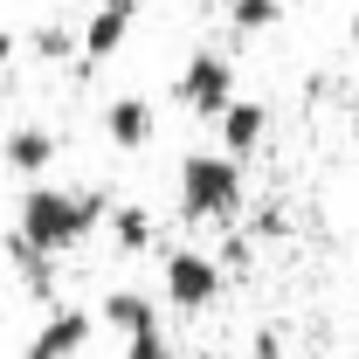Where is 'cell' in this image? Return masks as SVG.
Instances as JSON below:
<instances>
[{"instance_id": "7", "label": "cell", "mask_w": 359, "mask_h": 359, "mask_svg": "<svg viewBox=\"0 0 359 359\" xmlns=\"http://www.w3.org/2000/svg\"><path fill=\"white\" fill-rule=\"evenodd\" d=\"M104 138H111L118 152H145V145L159 138L152 97H111V104H104Z\"/></svg>"}, {"instance_id": "4", "label": "cell", "mask_w": 359, "mask_h": 359, "mask_svg": "<svg viewBox=\"0 0 359 359\" xmlns=\"http://www.w3.org/2000/svg\"><path fill=\"white\" fill-rule=\"evenodd\" d=\"M159 283H166V304L187 311V318L222 304V263L208 249H166L159 256Z\"/></svg>"}, {"instance_id": "17", "label": "cell", "mask_w": 359, "mask_h": 359, "mask_svg": "<svg viewBox=\"0 0 359 359\" xmlns=\"http://www.w3.org/2000/svg\"><path fill=\"white\" fill-rule=\"evenodd\" d=\"M353 138H359V97H353Z\"/></svg>"}, {"instance_id": "15", "label": "cell", "mask_w": 359, "mask_h": 359, "mask_svg": "<svg viewBox=\"0 0 359 359\" xmlns=\"http://www.w3.org/2000/svg\"><path fill=\"white\" fill-rule=\"evenodd\" d=\"M256 359H283V346H276V332H263V339H256Z\"/></svg>"}, {"instance_id": "3", "label": "cell", "mask_w": 359, "mask_h": 359, "mask_svg": "<svg viewBox=\"0 0 359 359\" xmlns=\"http://www.w3.org/2000/svg\"><path fill=\"white\" fill-rule=\"evenodd\" d=\"M173 97H180V111H194V118H222L228 104L242 97L235 90V62H228L222 48H194L187 62H180V76H173Z\"/></svg>"}, {"instance_id": "1", "label": "cell", "mask_w": 359, "mask_h": 359, "mask_svg": "<svg viewBox=\"0 0 359 359\" xmlns=\"http://www.w3.org/2000/svg\"><path fill=\"white\" fill-rule=\"evenodd\" d=\"M104 222H111V194H97V187H42V180H35V187L21 194V208H14V235L35 242L42 256L83 249Z\"/></svg>"}, {"instance_id": "8", "label": "cell", "mask_w": 359, "mask_h": 359, "mask_svg": "<svg viewBox=\"0 0 359 359\" xmlns=\"http://www.w3.org/2000/svg\"><path fill=\"white\" fill-rule=\"evenodd\" d=\"M215 132H222V152H235V159L263 152V138H269V104H256V97H235L222 118H215Z\"/></svg>"}, {"instance_id": "10", "label": "cell", "mask_w": 359, "mask_h": 359, "mask_svg": "<svg viewBox=\"0 0 359 359\" xmlns=\"http://www.w3.org/2000/svg\"><path fill=\"white\" fill-rule=\"evenodd\" d=\"M97 318H104V325H111L118 339H138V332H152V325H166V318H159V304H152L145 290H111V297L97 304Z\"/></svg>"}, {"instance_id": "13", "label": "cell", "mask_w": 359, "mask_h": 359, "mask_svg": "<svg viewBox=\"0 0 359 359\" xmlns=\"http://www.w3.org/2000/svg\"><path fill=\"white\" fill-rule=\"evenodd\" d=\"M28 48H35V55H42V62H62V55H76V35H69V28H55V21H48V28H35V35H28Z\"/></svg>"}, {"instance_id": "5", "label": "cell", "mask_w": 359, "mask_h": 359, "mask_svg": "<svg viewBox=\"0 0 359 359\" xmlns=\"http://www.w3.org/2000/svg\"><path fill=\"white\" fill-rule=\"evenodd\" d=\"M97 332V311H76V304H48V318L35 325V339L21 346V359H76Z\"/></svg>"}, {"instance_id": "2", "label": "cell", "mask_w": 359, "mask_h": 359, "mask_svg": "<svg viewBox=\"0 0 359 359\" xmlns=\"http://www.w3.org/2000/svg\"><path fill=\"white\" fill-rule=\"evenodd\" d=\"M173 194H180V222H235L242 215V159L222 152V145H194L173 173Z\"/></svg>"}, {"instance_id": "9", "label": "cell", "mask_w": 359, "mask_h": 359, "mask_svg": "<svg viewBox=\"0 0 359 359\" xmlns=\"http://www.w3.org/2000/svg\"><path fill=\"white\" fill-rule=\"evenodd\" d=\"M0 166L21 173V180L48 173V166H55V132H48V125H14V132L0 138Z\"/></svg>"}, {"instance_id": "16", "label": "cell", "mask_w": 359, "mask_h": 359, "mask_svg": "<svg viewBox=\"0 0 359 359\" xmlns=\"http://www.w3.org/2000/svg\"><path fill=\"white\" fill-rule=\"evenodd\" d=\"M7 62H14V35L0 28V69H7Z\"/></svg>"}, {"instance_id": "6", "label": "cell", "mask_w": 359, "mask_h": 359, "mask_svg": "<svg viewBox=\"0 0 359 359\" xmlns=\"http://www.w3.org/2000/svg\"><path fill=\"white\" fill-rule=\"evenodd\" d=\"M132 21H138V0H104L83 21V35H76V55L83 62H111L118 48L132 42Z\"/></svg>"}, {"instance_id": "14", "label": "cell", "mask_w": 359, "mask_h": 359, "mask_svg": "<svg viewBox=\"0 0 359 359\" xmlns=\"http://www.w3.org/2000/svg\"><path fill=\"white\" fill-rule=\"evenodd\" d=\"M125 359H180V353H173V339H166V325H152V332L125 339Z\"/></svg>"}, {"instance_id": "12", "label": "cell", "mask_w": 359, "mask_h": 359, "mask_svg": "<svg viewBox=\"0 0 359 359\" xmlns=\"http://www.w3.org/2000/svg\"><path fill=\"white\" fill-rule=\"evenodd\" d=\"M283 21V0H228V28L235 35H269Z\"/></svg>"}, {"instance_id": "11", "label": "cell", "mask_w": 359, "mask_h": 359, "mask_svg": "<svg viewBox=\"0 0 359 359\" xmlns=\"http://www.w3.org/2000/svg\"><path fill=\"white\" fill-rule=\"evenodd\" d=\"M111 242H118V249H125V256H145V249H152V242H159V228H152V215H145V208H138V201H118V208H111Z\"/></svg>"}, {"instance_id": "18", "label": "cell", "mask_w": 359, "mask_h": 359, "mask_svg": "<svg viewBox=\"0 0 359 359\" xmlns=\"http://www.w3.org/2000/svg\"><path fill=\"white\" fill-rule=\"evenodd\" d=\"M353 55H359V14H353Z\"/></svg>"}]
</instances>
